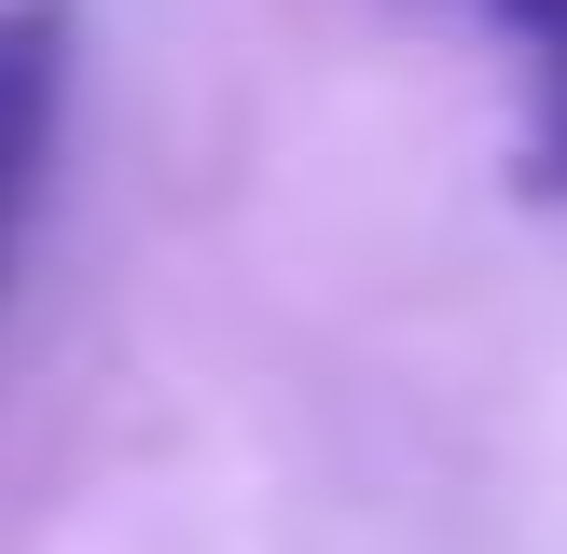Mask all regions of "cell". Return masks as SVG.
Masks as SVG:
<instances>
[{
  "mask_svg": "<svg viewBox=\"0 0 567 554\" xmlns=\"http://www.w3.org/2000/svg\"><path fill=\"white\" fill-rule=\"evenodd\" d=\"M498 42L526 70V138H540V181L567 194V0H485Z\"/></svg>",
  "mask_w": 567,
  "mask_h": 554,
  "instance_id": "2",
  "label": "cell"
},
{
  "mask_svg": "<svg viewBox=\"0 0 567 554\" xmlns=\"http://www.w3.org/2000/svg\"><path fill=\"white\" fill-rule=\"evenodd\" d=\"M55 138H70V0H0V305L42 236Z\"/></svg>",
  "mask_w": 567,
  "mask_h": 554,
  "instance_id": "1",
  "label": "cell"
}]
</instances>
